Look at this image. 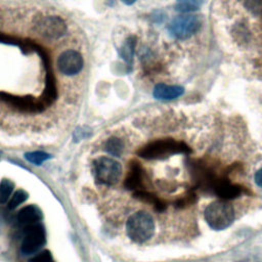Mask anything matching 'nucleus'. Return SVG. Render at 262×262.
I'll return each mask as SVG.
<instances>
[{"mask_svg":"<svg viewBox=\"0 0 262 262\" xmlns=\"http://www.w3.org/2000/svg\"><path fill=\"white\" fill-rule=\"evenodd\" d=\"M189 147L183 142L175 141L173 139H164L155 141L139 151V155L144 159H164L176 154H187Z\"/></svg>","mask_w":262,"mask_h":262,"instance_id":"7ed1b4c3","label":"nucleus"},{"mask_svg":"<svg viewBox=\"0 0 262 262\" xmlns=\"http://www.w3.org/2000/svg\"><path fill=\"white\" fill-rule=\"evenodd\" d=\"M254 179H255L256 184H257L259 187H262V168L259 169V170L255 173Z\"/></svg>","mask_w":262,"mask_h":262,"instance_id":"412c9836","label":"nucleus"},{"mask_svg":"<svg viewBox=\"0 0 262 262\" xmlns=\"http://www.w3.org/2000/svg\"><path fill=\"white\" fill-rule=\"evenodd\" d=\"M37 31L44 37L49 39H57L64 35L67 31V26L64 21L53 15H48L41 17L37 21Z\"/></svg>","mask_w":262,"mask_h":262,"instance_id":"0eeeda50","label":"nucleus"},{"mask_svg":"<svg viewBox=\"0 0 262 262\" xmlns=\"http://www.w3.org/2000/svg\"><path fill=\"white\" fill-rule=\"evenodd\" d=\"M93 174L96 181L104 185L116 184L122 174L119 162L108 157H100L93 162Z\"/></svg>","mask_w":262,"mask_h":262,"instance_id":"20e7f679","label":"nucleus"},{"mask_svg":"<svg viewBox=\"0 0 262 262\" xmlns=\"http://www.w3.org/2000/svg\"><path fill=\"white\" fill-rule=\"evenodd\" d=\"M29 198V194L26 190L24 189H17L11 196L10 201L8 202V209L9 210H13L15 208H17L20 204H23L25 201H27V199Z\"/></svg>","mask_w":262,"mask_h":262,"instance_id":"a211bd4d","label":"nucleus"},{"mask_svg":"<svg viewBox=\"0 0 262 262\" xmlns=\"http://www.w3.org/2000/svg\"><path fill=\"white\" fill-rule=\"evenodd\" d=\"M123 3H125V4H127V5H131V4H133V3H135L136 2V0H121Z\"/></svg>","mask_w":262,"mask_h":262,"instance_id":"4be33fe9","label":"nucleus"},{"mask_svg":"<svg viewBox=\"0 0 262 262\" xmlns=\"http://www.w3.org/2000/svg\"><path fill=\"white\" fill-rule=\"evenodd\" d=\"M46 243L45 230L41 224L35 223L28 225L25 231V237L20 247V252L25 256L38 253Z\"/></svg>","mask_w":262,"mask_h":262,"instance_id":"423d86ee","label":"nucleus"},{"mask_svg":"<svg viewBox=\"0 0 262 262\" xmlns=\"http://www.w3.org/2000/svg\"><path fill=\"white\" fill-rule=\"evenodd\" d=\"M126 232L134 243H144L155 233V221L148 213L143 211L136 212L128 218Z\"/></svg>","mask_w":262,"mask_h":262,"instance_id":"f03ea898","label":"nucleus"},{"mask_svg":"<svg viewBox=\"0 0 262 262\" xmlns=\"http://www.w3.org/2000/svg\"><path fill=\"white\" fill-rule=\"evenodd\" d=\"M142 169L137 163H133L130 172L125 180L126 188L130 190H142Z\"/></svg>","mask_w":262,"mask_h":262,"instance_id":"f8f14e48","label":"nucleus"},{"mask_svg":"<svg viewBox=\"0 0 262 262\" xmlns=\"http://www.w3.org/2000/svg\"><path fill=\"white\" fill-rule=\"evenodd\" d=\"M202 27V18L193 14H183L175 17L168 26L169 33L176 39L184 40L194 35Z\"/></svg>","mask_w":262,"mask_h":262,"instance_id":"39448f33","label":"nucleus"},{"mask_svg":"<svg viewBox=\"0 0 262 262\" xmlns=\"http://www.w3.org/2000/svg\"><path fill=\"white\" fill-rule=\"evenodd\" d=\"M42 211L35 205H28L17 213V221L25 225L35 224L42 219Z\"/></svg>","mask_w":262,"mask_h":262,"instance_id":"9b49d317","label":"nucleus"},{"mask_svg":"<svg viewBox=\"0 0 262 262\" xmlns=\"http://www.w3.org/2000/svg\"><path fill=\"white\" fill-rule=\"evenodd\" d=\"M205 0H176L175 9L179 12L187 13L199 9Z\"/></svg>","mask_w":262,"mask_h":262,"instance_id":"4468645a","label":"nucleus"},{"mask_svg":"<svg viewBox=\"0 0 262 262\" xmlns=\"http://www.w3.org/2000/svg\"><path fill=\"white\" fill-rule=\"evenodd\" d=\"M213 188L215 193L223 200H229L236 198L241 194L242 189L239 186L230 183L227 179H215L213 182Z\"/></svg>","mask_w":262,"mask_h":262,"instance_id":"9d476101","label":"nucleus"},{"mask_svg":"<svg viewBox=\"0 0 262 262\" xmlns=\"http://www.w3.org/2000/svg\"><path fill=\"white\" fill-rule=\"evenodd\" d=\"M134 196H135L136 199L142 201V202L151 204V205L155 207V209H156L157 211H159V212L165 210V208H166L165 203H164L162 200H160V199L157 198L155 194H152V193H150V192H147V191H145V190H143V189H142V190H137V191H135V192H134Z\"/></svg>","mask_w":262,"mask_h":262,"instance_id":"ddd939ff","label":"nucleus"},{"mask_svg":"<svg viewBox=\"0 0 262 262\" xmlns=\"http://www.w3.org/2000/svg\"><path fill=\"white\" fill-rule=\"evenodd\" d=\"M25 158L27 161L35 164V165H41L43 162L49 160L52 158V156L48 152L37 150V151H30L25 155Z\"/></svg>","mask_w":262,"mask_h":262,"instance_id":"f3484780","label":"nucleus"},{"mask_svg":"<svg viewBox=\"0 0 262 262\" xmlns=\"http://www.w3.org/2000/svg\"><path fill=\"white\" fill-rule=\"evenodd\" d=\"M207 224L214 230H224L234 221L233 207L225 200L215 201L204 211Z\"/></svg>","mask_w":262,"mask_h":262,"instance_id":"f257e3e1","label":"nucleus"},{"mask_svg":"<svg viewBox=\"0 0 262 262\" xmlns=\"http://www.w3.org/2000/svg\"><path fill=\"white\" fill-rule=\"evenodd\" d=\"M83 64V56L80 52L73 49L63 51L57 59L58 70L66 76H74L78 74L82 70Z\"/></svg>","mask_w":262,"mask_h":262,"instance_id":"6e6552de","label":"nucleus"},{"mask_svg":"<svg viewBox=\"0 0 262 262\" xmlns=\"http://www.w3.org/2000/svg\"><path fill=\"white\" fill-rule=\"evenodd\" d=\"M184 93V88L179 85H168L164 83L157 84L154 88L152 95L159 100H172Z\"/></svg>","mask_w":262,"mask_h":262,"instance_id":"1a4fd4ad","label":"nucleus"},{"mask_svg":"<svg viewBox=\"0 0 262 262\" xmlns=\"http://www.w3.org/2000/svg\"><path fill=\"white\" fill-rule=\"evenodd\" d=\"M104 149L107 154L114 157H120L124 149V144L121 139L117 137H111L107 139L104 145Z\"/></svg>","mask_w":262,"mask_h":262,"instance_id":"2eb2a0df","label":"nucleus"},{"mask_svg":"<svg viewBox=\"0 0 262 262\" xmlns=\"http://www.w3.org/2000/svg\"><path fill=\"white\" fill-rule=\"evenodd\" d=\"M29 262H52V256L48 250H44L33 256Z\"/></svg>","mask_w":262,"mask_h":262,"instance_id":"aec40b11","label":"nucleus"},{"mask_svg":"<svg viewBox=\"0 0 262 262\" xmlns=\"http://www.w3.org/2000/svg\"><path fill=\"white\" fill-rule=\"evenodd\" d=\"M13 187H14V183L11 180L7 178H3L1 180V183H0V203L1 204H4L8 201V199L12 193Z\"/></svg>","mask_w":262,"mask_h":262,"instance_id":"dca6fc26","label":"nucleus"},{"mask_svg":"<svg viewBox=\"0 0 262 262\" xmlns=\"http://www.w3.org/2000/svg\"><path fill=\"white\" fill-rule=\"evenodd\" d=\"M134 45H135V39L133 37H130L125 44L121 47L120 53L121 56L126 60V61H131L134 53Z\"/></svg>","mask_w":262,"mask_h":262,"instance_id":"6ab92c4d","label":"nucleus"}]
</instances>
